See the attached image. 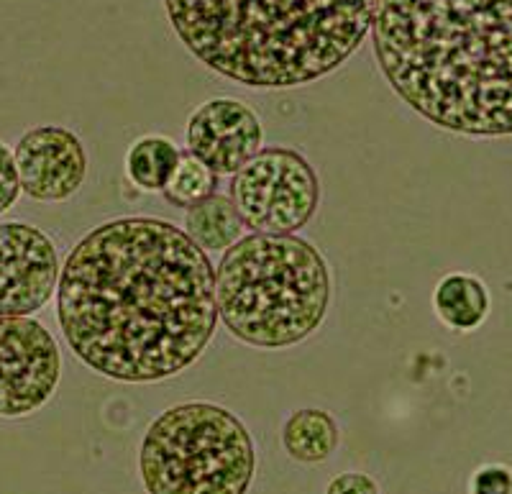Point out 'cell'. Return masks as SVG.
Masks as SVG:
<instances>
[{
	"mask_svg": "<svg viewBox=\"0 0 512 494\" xmlns=\"http://www.w3.org/2000/svg\"><path fill=\"white\" fill-rule=\"evenodd\" d=\"M244 221L231 198L213 192L210 198L200 200L185 210V231L200 249L226 251L231 249L244 233Z\"/></svg>",
	"mask_w": 512,
	"mask_h": 494,
	"instance_id": "cell-12",
	"label": "cell"
},
{
	"mask_svg": "<svg viewBox=\"0 0 512 494\" xmlns=\"http://www.w3.org/2000/svg\"><path fill=\"white\" fill-rule=\"evenodd\" d=\"M62 259L47 231L26 221H0V315L31 318L57 297Z\"/></svg>",
	"mask_w": 512,
	"mask_h": 494,
	"instance_id": "cell-8",
	"label": "cell"
},
{
	"mask_svg": "<svg viewBox=\"0 0 512 494\" xmlns=\"http://www.w3.org/2000/svg\"><path fill=\"white\" fill-rule=\"evenodd\" d=\"M282 446L290 459L300 464H320L331 459L338 448V425L326 410H297L285 420L282 428Z\"/></svg>",
	"mask_w": 512,
	"mask_h": 494,
	"instance_id": "cell-13",
	"label": "cell"
},
{
	"mask_svg": "<svg viewBox=\"0 0 512 494\" xmlns=\"http://www.w3.org/2000/svg\"><path fill=\"white\" fill-rule=\"evenodd\" d=\"M180 146L167 136L149 134L136 139L128 146L126 154V175L139 190L144 192H164L177 164H180Z\"/></svg>",
	"mask_w": 512,
	"mask_h": 494,
	"instance_id": "cell-14",
	"label": "cell"
},
{
	"mask_svg": "<svg viewBox=\"0 0 512 494\" xmlns=\"http://www.w3.org/2000/svg\"><path fill=\"white\" fill-rule=\"evenodd\" d=\"M139 471L146 494H246L256 474V448L231 410L182 402L146 428Z\"/></svg>",
	"mask_w": 512,
	"mask_h": 494,
	"instance_id": "cell-5",
	"label": "cell"
},
{
	"mask_svg": "<svg viewBox=\"0 0 512 494\" xmlns=\"http://www.w3.org/2000/svg\"><path fill=\"white\" fill-rule=\"evenodd\" d=\"M21 192L24 190H21L13 149L6 141H0V216H6L8 210L18 203Z\"/></svg>",
	"mask_w": 512,
	"mask_h": 494,
	"instance_id": "cell-16",
	"label": "cell"
},
{
	"mask_svg": "<svg viewBox=\"0 0 512 494\" xmlns=\"http://www.w3.org/2000/svg\"><path fill=\"white\" fill-rule=\"evenodd\" d=\"M469 494H512V469L505 464H487L474 471Z\"/></svg>",
	"mask_w": 512,
	"mask_h": 494,
	"instance_id": "cell-17",
	"label": "cell"
},
{
	"mask_svg": "<svg viewBox=\"0 0 512 494\" xmlns=\"http://www.w3.org/2000/svg\"><path fill=\"white\" fill-rule=\"evenodd\" d=\"M326 494H379V487L372 477L361 471H346L328 484Z\"/></svg>",
	"mask_w": 512,
	"mask_h": 494,
	"instance_id": "cell-18",
	"label": "cell"
},
{
	"mask_svg": "<svg viewBox=\"0 0 512 494\" xmlns=\"http://www.w3.org/2000/svg\"><path fill=\"white\" fill-rule=\"evenodd\" d=\"M21 190L36 203H67L88 180V149L67 126H34L13 146Z\"/></svg>",
	"mask_w": 512,
	"mask_h": 494,
	"instance_id": "cell-9",
	"label": "cell"
},
{
	"mask_svg": "<svg viewBox=\"0 0 512 494\" xmlns=\"http://www.w3.org/2000/svg\"><path fill=\"white\" fill-rule=\"evenodd\" d=\"M262 144V118L239 98L205 100L185 128L187 152L208 164L216 175H236L262 152Z\"/></svg>",
	"mask_w": 512,
	"mask_h": 494,
	"instance_id": "cell-10",
	"label": "cell"
},
{
	"mask_svg": "<svg viewBox=\"0 0 512 494\" xmlns=\"http://www.w3.org/2000/svg\"><path fill=\"white\" fill-rule=\"evenodd\" d=\"M216 177L218 175L208 164L200 162L198 157H192L190 152H182L175 175H172L169 185L164 187L162 195L169 205L187 210L216 192Z\"/></svg>",
	"mask_w": 512,
	"mask_h": 494,
	"instance_id": "cell-15",
	"label": "cell"
},
{
	"mask_svg": "<svg viewBox=\"0 0 512 494\" xmlns=\"http://www.w3.org/2000/svg\"><path fill=\"white\" fill-rule=\"evenodd\" d=\"M205 67L254 90L303 88L364 44L377 0H164Z\"/></svg>",
	"mask_w": 512,
	"mask_h": 494,
	"instance_id": "cell-3",
	"label": "cell"
},
{
	"mask_svg": "<svg viewBox=\"0 0 512 494\" xmlns=\"http://www.w3.org/2000/svg\"><path fill=\"white\" fill-rule=\"evenodd\" d=\"M218 318L256 349H287L313 336L331 305V269L300 236L249 233L216 267Z\"/></svg>",
	"mask_w": 512,
	"mask_h": 494,
	"instance_id": "cell-4",
	"label": "cell"
},
{
	"mask_svg": "<svg viewBox=\"0 0 512 494\" xmlns=\"http://www.w3.org/2000/svg\"><path fill=\"white\" fill-rule=\"evenodd\" d=\"M231 200L251 233L292 236L313 221L320 182L313 164L287 146H264L233 175Z\"/></svg>",
	"mask_w": 512,
	"mask_h": 494,
	"instance_id": "cell-6",
	"label": "cell"
},
{
	"mask_svg": "<svg viewBox=\"0 0 512 494\" xmlns=\"http://www.w3.org/2000/svg\"><path fill=\"white\" fill-rule=\"evenodd\" d=\"M433 310L443 326L451 331L474 333L487 323L492 297L479 277L466 272H451L433 290Z\"/></svg>",
	"mask_w": 512,
	"mask_h": 494,
	"instance_id": "cell-11",
	"label": "cell"
},
{
	"mask_svg": "<svg viewBox=\"0 0 512 494\" xmlns=\"http://www.w3.org/2000/svg\"><path fill=\"white\" fill-rule=\"evenodd\" d=\"M374 54L433 126L512 136V0H377Z\"/></svg>",
	"mask_w": 512,
	"mask_h": 494,
	"instance_id": "cell-2",
	"label": "cell"
},
{
	"mask_svg": "<svg viewBox=\"0 0 512 494\" xmlns=\"http://www.w3.org/2000/svg\"><path fill=\"white\" fill-rule=\"evenodd\" d=\"M62 379V351L41 320L0 315V418L39 413Z\"/></svg>",
	"mask_w": 512,
	"mask_h": 494,
	"instance_id": "cell-7",
	"label": "cell"
},
{
	"mask_svg": "<svg viewBox=\"0 0 512 494\" xmlns=\"http://www.w3.org/2000/svg\"><path fill=\"white\" fill-rule=\"evenodd\" d=\"M57 326L72 354L113 382L177 377L216 336V269L185 228L113 218L62 262Z\"/></svg>",
	"mask_w": 512,
	"mask_h": 494,
	"instance_id": "cell-1",
	"label": "cell"
}]
</instances>
